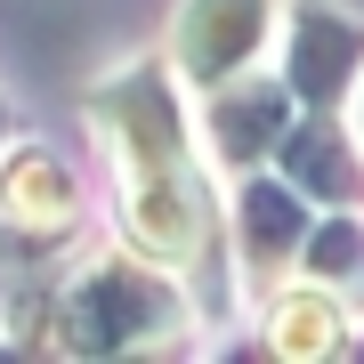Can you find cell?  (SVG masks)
Masks as SVG:
<instances>
[{"label": "cell", "instance_id": "1", "mask_svg": "<svg viewBox=\"0 0 364 364\" xmlns=\"http://www.w3.org/2000/svg\"><path fill=\"white\" fill-rule=\"evenodd\" d=\"M105 114V138L122 154V219H130L138 259H154L170 284L195 291L203 316H227V267H219V203H210L195 154H186V122L170 105L162 65H130L90 97Z\"/></svg>", "mask_w": 364, "mask_h": 364}, {"label": "cell", "instance_id": "2", "mask_svg": "<svg viewBox=\"0 0 364 364\" xmlns=\"http://www.w3.org/2000/svg\"><path fill=\"white\" fill-rule=\"evenodd\" d=\"M178 324H186L178 284H170L154 259H138V251H90V259L49 291V348H65V356L170 348Z\"/></svg>", "mask_w": 364, "mask_h": 364}, {"label": "cell", "instance_id": "3", "mask_svg": "<svg viewBox=\"0 0 364 364\" xmlns=\"http://www.w3.org/2000/svg\"><path fill=\"white\" fill-rule=\"evenodd\" d=\"M81 235V186L49 146L0 138V267L49 275V259Z\"/></svg>", "mask_w": 364, "mask_h": 364}, {"label": "cell", "instance_id": "4", "mask_svg": "<svg viewBox=\"0 0 364 364\" xmlns=\"http://www.w3.org/2000/svg\"><path fill=\"white\" fill-rule=\"evenodd\" d=\"M364 81V25L332 0H291L284 16V90L299 114H340Z\"/></svg>", "mask_w": 364, "mask_h": 364}, {"label": "cell", "instance_id": "5", "mask_svg": "<svg viewBox=\"0 0 364 364\" xmlns=\"http://www.w3.org/2000/svg\"><path fill=\"white\" fill-rule=\"evenodd\" d=\"M227 219H235V251H243L251 299H267V291L291 275L299 243H308V195H299V186H291L275 162H259V170H235V203H227Z\"/></svg>", "mask_w": 364, "mask_h": 364}, {"label": "cell", "instance_id": "6", "mask_svg": "<svg viewBox=\"0 0 364 364\" xmlns=\"http://www.w3.org/2000/svg\"><path fill=\"white\" fill-rule=\"evenodd\" d=\"M267 33H275V0H186L170 25V73L195 90H219L259 65Z\"/></svg>", "mask_w": 364, "mask_h": 364}, {"label": "cell", "instance_id": "7", "mask_svg": "<svg viewBox=\"0 0 364 364\" xmlns=\"http://www.w3.org/2000/svg\"><path fill=\"white\" fill-rule=\"evenodd\" d=\"M203 146H210V162L219 170H259L275 154V138L291 130V90H284V73H235L219 81V90H203Z\"/></svg>", "mask_w": 364, "mask_h": 364}, {"label": "cell", "instance_id": "8", "mask_svg": "<svg viewBox=\"0 0 364 364\" xmlns=\"http://www.w3.org/2000/svg\"><path fill=\"white\" fill-rule=\"evenodd\" d=\"M267 162L284 170L308 203H324V210H364V146L348 138V122H340V114H291V130L275 138Z\"/></svg>", "mask_w": 364, "mask_h": 364}, {"label": "cell", "instance_id": "9", "mask_svg": "<svg viewBox=\"0 0 364 364\" xmlns=\"http://www.w3.org/2000/svg\"><path fill=\"white\" fill-rule=\"evenodd\" d=\"M299 284L348 299V308H364V210H324V219H308V243H299L291 259Z\"/></svg>", "mask_w": 364, "mask_h": 364}, {"label": "cell", "instance_id": "10", "mask_svg": "<svg viewBox=\"0 0 364 364\" xmlns=\"http://www.w3.org/2000/svg\"><path fill=\"white\" fill-rule=\"evenodd\" d=\"M356 146H364V105H356Z\"/></svg>", "mask_w": 364, "mask_h": 364}]
</instances>
